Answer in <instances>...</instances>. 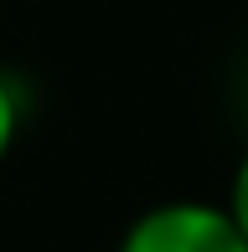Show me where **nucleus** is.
<instances>
[{
	"mask_svg": "<svg viewBox=\"0 0 248 252\" xmlns=\"http://www.w3.org/2000/svg\"><path fill=\"white\" fill-rule=\"evenodd\" d=\"M114 252H248V237L222 201H161L124 226Z\"/></svg>",
	"mask_w": 248,
	"mask_h": 252,
	"instance_id": "1",
	"label": "nucleus"
},
{
	"mask_svg": "<svg viewBox=\"0 0 248 252\" xmlns=\"http://www.w3.org/2000/svg\"><path fill=\"white\" fill-rule=\"evenodd\" d=\"M16 134H21V88L0 72V165L16 150Z\"/></svg>",
	"mask_w": 248,
	"mask_h": 252,
	"instance_id": "2",
	"label": "nucleus"
},
{
	"mask_svg": "<svg viewBox=\"0 0 248 252\" xmlns=\"http://www.w3.org/2000/svg\"><path fill=\"white\" fill-rule=\"evenodd\" d=\"M228 216L238 221V232L248 237V150H243V159H238V170H233V180H228Z\"/></svg>",
	"mask_w": 248,
	"mask_h": 252,
	"instance_id": "3",
	"label": "nucleus"
}]
</instances>
